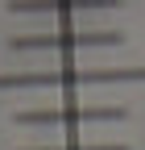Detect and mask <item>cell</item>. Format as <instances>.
<instances>
[{
  "label": "cell",
  "instance_id": "cell-1",
  "mask_svg": "<svg viewBox=\"0 0 145 150\" xmlns=\"http://www.w3.org/2000/svg\"><path fill=\"white\" fill-rule=\"evenodd\" d=\"M108 79H145V67L129 71H91V67H62V71H13L0 75V92L8 88H70V83H108Z\"/></svg>",
  "mask_w": 145,
  "mask_h": 150
},
{
  "label": "cell",
  "instance_id": "cell-2",
  "mask_svg": "<svg viewBox=\"0 0 145 150\" xmlns=\"http://www.w3.org/2000/svg\"><path fill=\"white\" fill-rule=\"evenodd\" d=\"M129 108L116 104H58V108H25L13 112L17 125H79V121H120Z\"/></svg>",
  "mask_w": 145,
  "mask_h": 150
},
{
  "label": "cell",
  "instance_id": "cell-3",
  "mask_svg": "<svg viewBox=\"0 0 145 150\" xmlns=\"http://www.w3.org/2000/svg\"><path fill=\"white\" fill-rule=\"evenodd\" d=\"M120 42V33H17L8 38L13 50H75V46H112Z\"/></svg>",
  "mask_w": 145,
  "mask_h": 150
},
{
  "label": "cell",
  "instance_id": "cell-4",
  "mask_svg": "<svg viewBox=\"0 0 145 150\" xmlns=\"http://www.w3.org/2000/svg\"><path fill=\"white\" fill-rule=\"evenodd\" d=\"M29 150H129V146H120V142H96V146L91 142H62V146H29Z\"/></svg>",
  "mask_w": 145,
  "mask_h": 150
}]
</instances>
